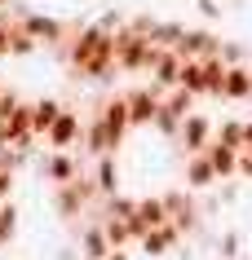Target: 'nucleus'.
Here are the masks:
<instances>
[{
    "instance_id": "5",
    "label": "nucleus",
    "mask_w": 252,
    "mask_h": 260,
    "mask_svg": "<svg viewBox=\"0 0 252 260\" xmlns=\"http://www.w3.org/2000/svg\"><path fill=\"white\" fill-rule=\"evenodd\" d=\"M182 141H186V150H204V146H208V119L186 115L182 119Z\"/></svg>"
},
{
    "instance_id": "8",
    "label": "nucleus",
    "mask_w": 252,
    "mask_h": 260,
    "mask_svg": "<svg viewBox=\"0 0 252 260\" xmlns=\"http://www.w3.org/2000/svg\"><path fill=\"white\" fill-rule=\"evenodd\" d=\"M44 177H49V181H58V185H62V181H71V177H75V164H71L67 154H53V159L44 164Z\"/></svg>"
},
{
    "instance_id": "6",
    "label": "nucleus",
    "mask_w": 252,
    "mask_h": 260,
    "mask_svg": "<svg viewBox=\"0 0 252 260\" xmlns=\"http://www.w3.org/2000/svg\"><path fill=\"white\" fill-rule=\"evenodd\" d=\"M204 159H208V168L217 172V177H230L239 154H235V146H208V150H204Z\"/></svg>"
},
{
    "instance_id": "7",
    "label": "nucleus",
    "mask_w": 252,
    "mask_h": 260,
    "mask_svg": "<svg viewBox=\"0 0 252 260\" xmlns=\"http://www.w3.org/2000/svg\"><path fill=\"white\" fill-rule=\"evenodd\" d=\"M186 181H190L195 190H204V185H212V181H217V172L208 168V159H204V154H195V159H190V168H186Z\"/></svg>"
},
{
    "instance_id": "12",
    "label": "nucleus",
    "mask_w": 252,
    "mask_h": 260,
    "mask_svg": "<svg viewBox=\"0 0 252 260\" xmlns=\"http://www.w3.org/2000/svg\"><path fill=\"white\" fill-rule=\"evenodd\" d=\"M248 84H252V71H248Z\"/></svg>"
},
{
    "instance_id": "11",
    "label": "nucleus",
    "mask_w": 252,
    "mask_h": 260,
    "mask_svg": "<svg viewBox=\"0 0 252 260\" xmlns=\"http://www.w3.org/2000/svg\"><path fill=\"white\" fill-rule=\"evenodd\" d=\"M106 260H128V251H124V247H111V251H106Z\"/></svg>"
},
{
    "instance_id": "2",
    "label": "nucleus",
    "mask_w": 252,
    "mask_h": 260,
    "mask_svg": "<svg viewBox=\"0 0 252 260\" xmlns=\"http://www.w3.org/2000/svg\"><path fill=\"white\" fill-rule=\"evenodd\" d=\"M44 137H49V146L67 150V146H75V141H80V119H75V115H67V110H58V119L44 128Z\"/></svg>"
},
{
    "instance_id": "1",
    "label": "nucleus",
    "mask_w": 252,
    "mask_h": 260,
    "mask_svg": "<svg viewBox=\"0 0 252 260\" xmlns=\"http://www.w3.org/2000/svg\"><path fill=\"white\" fill-rule=\"evenodd\" d=\"M177 243H182V234L164 220V225H155V230H146V234L137 238V251H142L146 260H159V256H168V251H177Z\"/></svg>"
},
{
    "instance_id": "3",
    "label": "nucleus",
    "mask_w": 252,
    "mask_h": 260,
    "mask_svg": "<svg viewBox=\"0 0 252 260\" xmlns=\"http://www.w3.org/2000/svg\"><path fill=\"white\" fill-rule=\"evenodd\" d=\"M106 251H111V243H106V234H102V220L89 225V230H80V256L84 260H106Z\"/></svg>"
},
{
    "instance_id": "9",
    "label": "nucleus",
    "mask_w": 252,
    "mask_h": 260,
    "mask_svg": "<svg viewBox=\"0 0 252 260\" xmlns=\"http://www.w3.org/2000/svg\"><path fill=\"white\" fill-rule=\"evenodd\" d=\"M93 190H102V194H115V190H120V177H115L111 154H102V164H98V185H93Z\"/></svg>"
},
{
    "instance_id": "4",
    "label": "nucleus",
    "mask_w": 252,
    "mask_h": 260,
    "mask_svg": "<svg viewBox=\"0 0 252 260\" xmlns=\"http://www.w3.org/2000/svg\"><path fill=\"white\" fill-rule=\"evenodd\" d=\"M124 102H128V123H151L159 115V97H151V93H133Z\"/></svg>"
},
{
    "instance_id": "10",
    "label": "nucleus",
    "mask_w": 252,
    "mask_h": 260,
    "mask_svg": "<svg viewBox=\"0 0 252 260\" xmlns=\"http://www.w3.org/2000/svg\"><path fill=\"white\" fill-rule=\"evenodd\" d=\"M217 251H221V260H235L239 256V234H221L217 238Z\"/></svg>"
}]
</instances>
